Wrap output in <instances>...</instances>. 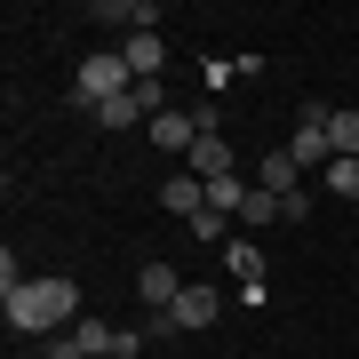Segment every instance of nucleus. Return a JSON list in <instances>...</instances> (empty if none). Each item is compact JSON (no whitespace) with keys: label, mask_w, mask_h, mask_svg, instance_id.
Here are the masks:
<instances>
[{"label":"nucleus","mask_w":359,"mask_h":359,"mask_svg":"<svg viewBox=\"0 0 359 359\" xmlns=\"http://www.w3.org/2000/svg\"><path fill=\"white\" fill-rule=\"evenodd\" d=\"M0 304L16 335H56L80 311V280H0Z\"/></svg>","instance_id":"f257e3e1"},{"label":"nucleus","mask_w":359,"mask_h":359,"mask_svg":"<svg viewBox=\"0 0 359 359\" xmlns=\"http://www.w3.org/2000/svg\"><path fill=\"white\" fill-rule=\"evenodd\" d=\"M128 88H136L128 56H120V48H104V56H88V65H80V80H72V104H80V112H96V104H112V96H128Z\"/></svg>","instance_id":"f03ea898"},{"label":"nucleus","mask_w":359,"mask_h":359,"mask_svg":"<svg viewBox=\"0 0 359 359\" xmlns=\"http://www.w3.org/2000/svg\"><path fill=\"white\" fill-rule=\"evenodd\" d=\"M216 311H224V295H216V287H184V295H176V311H160V320H144V335H152V344H168V335L216 327Z\"/></svg>","instance_id":"7ed1b4c3"},{"label":"nucleus","mask_w":359,"mask_h":359,"mask_svg":"<svg viewBox=\"0 0 359 359\" xmlns=\"http://www.w3.org/2000/svg\"><path fill=\"white\" fill-rule=\"evenodd\" d=\"M295 168H320L327 176V160H335V144H327V104H304V112H295Z\"/></svg>","instance_id":"20e7f679"},{"label":"nucleus","mask_w":359,"mask_h":359,"mask_svg":"<svg viewBox=\"0 0 359 359\" xmlns=\"http://www.w3.org/2000/svg\"><path fill=\"white\" fill-rule=\"evenodd\" d=\"M184 287H192V280H184L176 264H144V271H136V295H144V311H152V320H160V311H176Z\"/></svg>","instance_id":"39448f33"},{"label":"nucleus","mask_w":359,"mask_h":359,"mask_svg":"<svg viewBox=\"0 0 359 359\" xmlns=\"http://www.w3.org/2000/svg\"><path fill=\"white\" fill-rule=\"evenodd\" d=\"M231 168H240V160H231V144H224V136H200L192 152H184V176H200V184L231 176Z\"/></svg>","instance_id":"423d86ee"},{"label":"nucleus","mask_w":359,"mask_h":359,"mask_svg":"<svg viewBox=\"0 0 359 359\" xmlns=\"http://www.w3.org/2000/svg\"><path fill=\"white\" fill-rule=\"evenodd\" d=\"M160 208H168V216H184V224H192L200 208H208V184H200V176H168V184H160Z\"/></svg>","instance_id":"0eeeda50"},{"label":"nucleus","mask_w":359,"mask_h":359,"mask_svg":"<svg viewBox=\"0 0 359 359\" xmlns=\"http://www.w3.org/2000/svg\"><path fill=\"white\" fill-rule=\"evenodd\" d=\"M256 184H264V192H280V200L304 192V168H295V152H264V160H256Z\"/></svg>","instance_id":"6e6552de"},{"label":"nucleus","mask_w":359,"mask_h":359,"mask_svg":"<svg viewBox=\"0 0 359 359\" xmlns=\"http://www.w3.org/2000/svg\"><path fill=\"white\" fill-rule=\"evenodd\" d=\"M120 56H128V72H136V80H160L168 40H160V32H128V48H120Z\"/></svg>","instance_id":"1a4fd4ad"},{"label":"nucleus","mask_w":359,"mask_h":359,"mask_svg":"<svg viewBox=\"0 0 359 359\" xmlns=\"http://www.w3.org/2000/svg\"><path fill=\"white\" fill-rule=\"evenodd\" d=\"M327 144L335 160H359V104H327Z\"/></svg>","instance_id":"9d476101"},{"label":"nucleus","mask_w":359,"mask_h":359,"mask_svg":"<svg viewBox=\"0 0 359 359\" xmlns=\"http://www.w3.org/2000/svg\"><path fill=\"white\" fill-rule=\"evenodd\" d=\"M248 192H256V176H240V168H231V176H216V184H208V208H216V216H240V208H248Z\"/></svg>","instance_id":"9b49d317"},{"label":"nucleus","mask_w":359,"mask_h":359,"mask_svg":"<svg viewBox=\"0 0 359 359\" xmlns=\"http://www.w3.org/2000/svg\"><path fill=\"white\" fill-rule=\"evenodd\" d=\"M224 264H231V280H248V287L264 280V248H256V240H240V231L224 240Z\"/></svg>","instance_id":"f8f14e48"},{"label":"nucleus","mask_w":359,"mask_h":359,"mask_svg":"<svg viewBox=\"0 0 359 359\" xmlns=\"http://www.w3.org/2000/svg\"><path fill=\"white\" fill-rule=\"evenodd\" d=\"M112 335H120V327H104V320H88V311H80V327H72V344L88 351V359H104V351H112Z\"/></svg>","instance_id":"ddd939ff"},{"label":"nucleus","mask_w":359,"mask_h":359,"mask_svg":"<svg viewBox=\"0 0 359 359\" xmlns=\"http://www.w3.org/2000/svg\"><path fill=\"white\" fill-rule=\"evenodd\" d=\"M327 200H359V160H327Z\"/></svg>","instance_id":"4468645a"},{"label":"nucleus","mask_w":359,"mask_h":359,"mask_svg":"<svg viewBox=\"0 0 359 359\" xmlns=\"http://www.w3.org/2000/svg\"><path fill=\"white\" fill-rule=\"evenodd\" d=\"M192 240H200V248H208V240L224 248V240H231V216H216V208H200V216H192Z\"/></svg>","instance_id":"2eb2a0df"},{"label":"nucleus","mask_w":359,"mask_h":359,"mask_svg":"<svg viewBox=\"0 0 359 359\" xmlns=\"http://www.w3.org/2000/svg\"><path fill=\"white\" fill-rule=\"evenodd\" d=\"M40 359H88V351H80L72 335H65V344H48V351H40Z\"/></svg>","instance_id":"dca6fc26"},{"label":"nucleus","mask_w":359,"mask_h":359,"mask_svg":"<svg viewBox=\"0 0 359 359\" xmlns=\"http://www.w3.org/2000/svg\"><path fill=\"white\" fill-rule=\"evenodd\" d=\"M104 359H120V351H104Z\"/></svg>","instance_id":"f3484780"}]
</instances>
